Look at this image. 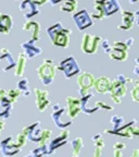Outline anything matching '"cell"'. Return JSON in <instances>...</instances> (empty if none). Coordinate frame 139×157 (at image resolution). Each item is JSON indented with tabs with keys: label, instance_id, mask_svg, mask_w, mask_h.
<instances>
[{
	"label": "cell",
	"instance_id": "44dd1931",
	"mask_svg": "<svg viewBox=\"0 0 139 157\" xmlns=\"http://www.w3.org/2000/svg\"><path fill=\"white\" fill-rule=\"evenodd\" d=\"M135 17H136V19L138 20L137 22H138V24H139V11H137V12L135 13Z\"/></svg>",
	"mask_w": 139,
	"mask_h": 157
},
{
	"label": "cell",
	"instance_id": "5b68a950",
	"mask_svg": "<svg viewBox=\"0 0 139 157\" xmlns=\"http://www.w3.org/2000/svg\"><path fill=\"white\" fill-rule=\"evenodd\" d=\"M77 83L79 84V86H81V88H82L81 92L84 94V92L88 91V90L95 84V78H93V76L91 75V74L83 73L79 78H78Z\"/></svg>",
	"mask_w": 139,
	"mask_h": 157
},
{
	"label": "cell",
	"instance_id": "ffe728a7",
	"mask_svg": "<svg viewBox=\"0 0 139 157\" xmlns=\"http://www.w3.org/2000/svg\"><path fill=\"white\" fill-rule=\"evenodd\" d=\"M114 155H115V156H122V152H119V150H116V148H115Z\"/></svg>",
	"mask_w": 139,
	"mask_h": 157
},
{
	"label": "cell",
	"instance_id": "277c9868",
	"mask_svg": "<svg viewBox=\"0 0 139 157\" xmlns=\"http://www.w3.org/2000/svg\"><path fill=\"white\" fill-rule=\"evenodd\" d=\"M111 98L115 103H121V99L124 97L125 93H126V87L123 83L119 81H115L111 85Z\"/></svg>",
	"mask_w": 139,
	"mask_h": 157
},
{
	"label": "cell",
	"instance_id": "5bb4252c",
	"mask_svg": "<svg viewBox=\"0 0 139 157\" xmlns=\"http://www.w3.org/2000/svg\"><path fill=\"white\" fill-rule=\"evenodd\" d=\"M73 145H74V153H73V154L76 156V155L79 154L81 147H82V145H83V142H82V139H81V137H78V139H76V140L73 142Z\"/></svg>",
	"mask_w": 139,
	"mask_h": 157
},
{
	"label": "cell",
	"instance_id": "9c48e42d",
	"mask_svg": "<svg viewBox=\"0 0 139 157\" xmlns=\"http://www.w3.org/2000/svg\"><path fill=\"white\" fill-rule=\"evenodd\" d=\"M66 101L68 107V116L71 118H75L81 110V101L74 97H68Z\"/></svg>",
	"mask_w": 139,
	"mask_h": 157
},
{
	"label": "cell",
	"instance_id": "4fadbf2b",
	"mask_svg": "<svg viewBox=\"0 0 139 157\" xmlns=\"http://www.w3.org/2000/svg\"><path fill=\"white\" fill-rule=\"evenodd\" d=\"M25 57L23 54L20 55L19 57V61H17V67H16V71H15V75H22L23 72H24V69H25Z\"/></svg>",
	"mask_w": 139,
	"mask_h": 157
},
{
	"label": "cell",
	"instance_id": "3957f363",
	"mask_svg": "<svg viewBox=\"0 0 139 157\" xmlns=\"http://www.w3.org/2000/svg\"><path fill=\"white\" fill-rule=\"evenodd\" d=\"M127 45L121 42H114L113 44V50L110 52V57L116 60H126L127 58Z\"/></svg>",
	"mask_w": 139,
	"mask_h": 157
},
{
	"label": "cell",
	"instance_id": "ac0fdd59",
	"mask_svg": "<svg viewBox=\"0 0 139 157\" xmlns=\"http://www.w3.org/2000/svg\"><path fill=\"white\" fill-rule=\"evenodd\" d=\"M124 147H125V144L121 142H117L116 144L114 145V148H116V150H123Z\"/></svg>",
	"mask_w": 139,
	"mask_h": 157
},
{
	"label": "cell",
	"instance_id": "d4e9b609",
	"mask_svg": "<svg viewBox=\"0 0 139 157\" xmlns=\"http://www.w3.org/2000/svg\"><path fill=\"white\" fill-rule=\"evenodd\" d=\"M138 61H139V59H138Z\"/></svg>",
	"mask_w": 139,
	"mask_h": 157
},
{
	"label": "cell",
	"instance_id": "30bf717a",
	"mask_svg": "<svg viewBox=\"0 0 139 157\" xmlns=\"http://www.w3.org/2000/svg\"><path fill=\"white\" fill-rule=\"evenodd\" d=\"M74 20H75L77 27L79 29H84L89 26V25H91V20H90V17H88L86 11H82V12H79L78 14H76L75 17H74Z\"/></svg>",
	"mask_w": 139,
	"mask_h": 157
},
{
	"label": "cell",
	"instance_id": "ba28073f",
	"mask_svg": "<svg viewBox=\"0 0 139 157\" xmlns=\"http://www.w3.org/2000/svg\"><path fill=\"white\" fill-rule=\"evenodd\" d=\"M35 93H36V103L39 110L44 111L47 108V105L49 104L48 93H47V91H42V90H38V88L35 90Z\"/></svg>",
	"mask_w": 139,
	"mask_h": 157
},
{
	"label": "cell",
	"instance_id": "2e32d148",
	"mask_svg": "<svg viewBox=\"0 0 139 157\" xmlns=\"http://www.w3.org/2000/svg\"><path fill=\"white\" fill-rule=\"evenodd\" d=\"M49 137H50V132H49V130H44L42 133V137H40V142H42V145L45 144V143L47 142V140H48Z\"/></svg>",
	"mask_w": 139,
	"mask_h": 157
},
{
	"label": "cell",
	"instance_id": "6da1fadb",
	"mask_svg": "<svg viewBox=\"0 0 139 157\" xmlns=\"http://www.w3.org/2000/svg\"><path fill=\"white\" fill-rule=\"evenodd\" d=\"M54 72H56L54 71V67L50 60H46V62L44 64H42L38 69L39 78H42V81L45 82L46 84L53 80Z\"/></svg>",
	"mask_w": 139,
	"mask_h": 157
},
{
	"label": "cell",
	"instance_id": "9a60e30c",
	"mask_svg": "<svg viewBox=\"0 0 139 157\" xmlns=\"http://www.w3.org/2000/svg\"><path fill=\"white\" fill-rule=\"evenodd\" d=\"M132 99L134 101L139 103V85L135 86V88L132 91Z\"/></svg>",
	"mask_w": 139,
	"mask_h": 157
},
{
	"label": "cell",
	"instance_id": "603a6c76",
	"mask_svg": "<svg viewBox=\"0 0 139 157\" xmlns=\"http://www.w3.org/2000/svg\"><path fill=\"white\" fill-rule=\"evenodd\" d=\"M3 125H5L3 124V122H0V131H1V129L3 128Z\"/></svg>",
	"mask_w": 139,
	"mask_h": 157
},
{
	"label": "cell",
	"instance_id": "7a4b0ae2",
	"mask_svg": "<svg viewBox=\"0 0 139 157\" xmlns=\"http://www.w3.org/2000/svg\"><path fill=\"white\" fill-rule=\"evenodd\" d=\"M100 42V37L98 36H91L90 34H86L83 37V45L82 49L86 54H93L97 52L98 45Z\"/></svg>",
	"mask_w": 139,
	"mask_h": 157
},
{
	"label": "cell",
	"instance_id": "52a82bcc",
	"mask_svg": "<svg viewBox=\"0 0 139 157\" xmlns=\"http://www.w3.org/2000/svg\"><path fill=\"white\" fill-rule=\"evenodd\" d=\"M122 19H123V23L119 26L120 29H124V31H127V29H130L133 27V24H134L135 21V14L130 11H122Z\"/></svg>",
	"mask_w": 139,
	"mask_h": 157
},
{
	"label": "cell",
	"instance_id": "d6986e66",
	"mask_svg": "<svg viewBox=\"0 0 139 157\" xmlns=\"http://www.w3.org/2000/svg\"><path fill=\"white\" fill-rule=\"evenodd\" d=\"M5 96H7V93H5V90H0V99H2Z\"/></svg>",
	"mask_w": 139,
	"mask_h": 157
},
{
	"label": "cell",
	"instance_id": "7402d4cb",
	"mask_svg": "<svg viewBox=\"0 0 139 157\" xmlns=\"http://www.w3.org/2000/svg\"><path fill=\"white\" fill-rule=\"evenodd\" d=\"M135 155H139V151L138 150H135L134 153H133V156H135Z\"/></svg>",
	"mask_w": 139,
	"mask_h": 157
},
{
	"label": "cell",
	"instance_id": "7c38bea8",
	"mask_svg": "<svg viewBox=\"0 0 139 157\" xmlns=\"http://www.w3.org/2000/svg\"><path fill=\"white\" fill-rule=\"evenodd\" d=\"M68 31H65V29H63L61 32L57 33L56 35V38H54V44L57 45V46H62V47H66L68 46Z\"/></svg>",
	"mask_w": 139,
	"mask_h": 157
},
{
	"label": "cell",
	"instance_id": "cb8c5ba5",
	"mask_svg": "<svg viewBox=\"0 0 139 157\" xmlns=\"http://www.w3.org/2000/svg\"><path fill=\"white\" fill-rule=\"evenodd\" d=\"M130 2L134 3V2H136V1H138V0H130Z\"/></svg>",
	"mask_w": 139,
	"mask_h": 157
},
{
	"label": "cell",
	"instance_id": "e0dca14e",
	"mask_svg": "<svg viewBox=\"0 0 139 157\" xmlns=\"http://www.w3.org/2000/svg\"><path fill=\"white\" fill-rule=\"evenodd\" d=\"M20 93L16 91V90H13V91H10L9 94H8V96H9V99L10 101H14L15 99H16L17 97H19Z\"/></svg>",
	"mask_w": 139,
	"mask_h": 157
},
{
	"label": "cell",
	"instance_id": "8fae6325",
	"mask_svg": "<svg viewBox=\"0 0 139 157\" xmlns=\"http://www.w3.org/2000/svg\"><path fill=\"white\" fill-rule=\"evenodd\" d=\"M103 8H104L105 15L112 14L120 10V6L117 3L116 0H103L102 1Z\"/></svg>",
	"mask_w": 139,
	"mask_h": 157
},
{
	"label": "cell",
	"instance_id": "8992f818",
	"mask_svg": "<svg viewBox=\"0 0 139 157\" xmlns=\"http://www.w3.org/2000/svg\"><path fill=\"white\" fill-rule=\"evenodd\" d=\"M111 85H112V82L109 80L108 78H99L98 80H96L95 81V84H93V86H95L96 91L98 92V93H107V92H109L111 90Z\"/></svg>",
	"mask_w": 139,
	"mask_h": 157
}]
</instances>
